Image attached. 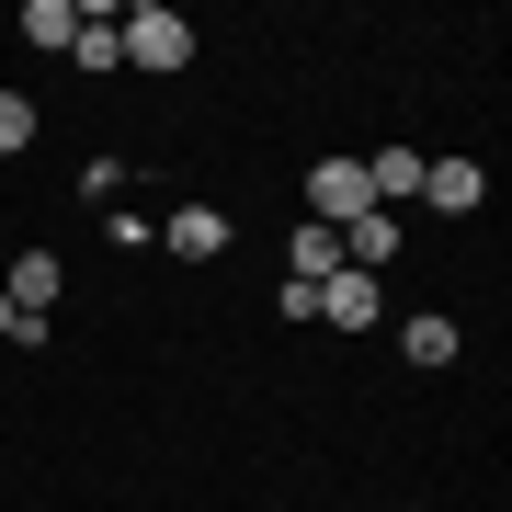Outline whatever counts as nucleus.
Wrapping results in <instances>:
<instances>
[{
  "label": "nucleus",
  "instance_id": "nucleus-6",
  "mask_svg": "<svg viewBox=\"0 0 512 512\" xmlns=\"http://www.w3.org/2000/svg\"><path fill=\"white\" fill-rule=\"evenodd\" d=\"M399 353H410L421 376H444V365H456V319H433V308H421V319H399Z\"/></svg>",
  "mask_w": 512,
  "mask_h": 512
},
{
  "label": "nucleus",
  "instance_id": "nucleus-10",
  "mask_svg": "<svg viewBox=\"0 0 512 512\" xmlns=\"http://www.w3.org/2000/svg\"><path fill=\"white\" fill-rule=\"evenodd\" d=\"M35 126H46L35 103H23V92H0V160H12V148H35Z\"/></svg>",
  "mask_w": 512,
  "mask_h": 512
},
{
  "label": "nucleus",
  "instance_id": "nucleus-11",
  "mask_svg": "<svg viewBox=\"0 0 512 512\" xmlns=\"http://www.w3.org/2000/svg\"><path fill=\"white\" fill-rule=\"evenodd\" d=\"M12 330H23V319H12V296H0V342H12Z\"/></svg>",
  "mask_w": 512,
  "mask_h": 512
},
{
  "label": "nucleus",
  "instance_id": "nucleus-1",
  "mask_svg": "<svg viewBox=\"0 0 512 512\" xmlns=\"http://www.w3.org/2000/svg\"><path fill=\"white\" fill-rule=\"evenodd\" d=\"M126 69H148V80L194 69V23L171 12V0H137V12H126Z\"/></svg>",
  "mask_w": 512,
  "mask_h": 512
},
{
  "label": "nucleus",
  "instance_id": "nucleus-8",
  "mask_svg": "<svg viewBox=\"0 0 512 512\" xmlns=\"http://www.w3.org/2000/svg\"><path fill=\"white\" fill-rule=\"evenodd\" d=\"M421 194H433L444 217H467V205L490 194V183H478V160H421Z\"/></svg>",
  "mask_w": 512,
  "mask_h": 512
},
{
  "label": "nucleus",
  "instance_id": "nucleus-4",
  "mask_svg": "<svg viewBox=\"0 0 512 512\" xmlns=\"http://www.w3.org/2000/svg\"><path fill=\"white\" fill-rule=\"evenodd\" d=\"M285 262H296L285 285H308V296H319L330 274H342V228H319V217H296V239H285Z\"/></svg>",
  "mask_w": 512,
  "mask_h": 512
},
{
  "label": "nucleus",
  "instance_id": "nucleus-2",
  "mask_svg": "<svg viewBox=\"0 0 512 512\" xmlns=\"http://www.w3.org/2000/svg\"><path fill=\"white\" fill-rule=\"evenodd\" d=\"M308 205H319V228H353V217H376V194H365V160H319V171H308Z\"/></svg>",
  "mask_w": 512,
  "mask_h": 512
},
{
  "label": "nucleus",
  "instance_id": "nucleus-7",
  "mask_svg": "<svg viewBox=\"0 0 512 512\" xmlns=\"http://www.w3.org/2000/svg\"><path fill=\"white\" fill-rule=\"evenodd\" d=\"M69 57H80V69H126V12H80Z\"/></svg>",
  "mask_w": 512,
  "mask_h": 512
},
{
  "label": "nucleus",
  "instance_id": "nucleus-5",
  "mask_svg": "<svg viewBox=\"0 0 512 512\" xmlns=\"http://www.w3.org/2000/svg\"><path fill=\"white\" fill-rule=\"evenodd\" d=\"M160 251H183V262H217V251H228V217H217V205H183V217H160Z\"/></svg>",
  "mask_w": 512,
  "mask_h": 512
},
{
  "label": "nucleus",
  "instance_id": "nucleus-3",
  "mask_svg": "<svg viewBox=\"0 0 512 512\" xmlns=\"http://www.w3.org/2000/svg\"><path fill=\"white\" fill-rule=\"evenodd\" d=\"M376 308H387L376 274H330V285L308 296V319H330V330H376Z\"/></svg>",
  "mask_w": 512,
  "mask_h": 512
},
{
  "label": "nucleus",
  "instance_id": "nucleus-9",
  "mask_svg": "<svg viewBox=\"0 0 512 512\" xmlns=\"http://www.w3.org/2000/svg\"><path fill=\"white\" fill-rule=\"evenodd\" d=\"M23 35H35V46H69L80 35V0H23Z\"/></svg>",
  "mask_w": 512,
  "mask_h": 512
}]
</instances>
